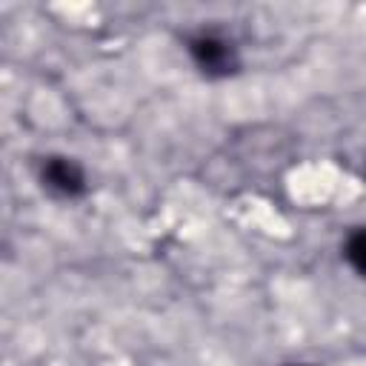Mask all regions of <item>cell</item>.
Here are the masks:
<instances>
[{"instance_id": "obj_1", "label": "cell", "mask_w": 366, "mask_h": 366, "mask_svg": "<svg viewBox=\"0 0 366 366\" xmlns=\"http://www.w3.org/2000/svg\"><path fill=\"white\" fill-rule=\"evenodd\" d=\"M49 183L57 186V189H63V192H74L80 186V174L69 163H51L49 166Z\"/></svg>"}, {"instance_id": "obj_2", "label": "cell", "mask_w": 366, "mask_h": 366, "mask_svg": "<svg viewBox=\"0 0 366 366\" xmlns=\"http://www.w3.org/2000/svg\"><path fill=\"white\" fill-rule=\"evenodd\" d=\"M349 257L355 260L357 269L366 272V234H357V237L349 243Z\"/></svg>"}]
</instances>
